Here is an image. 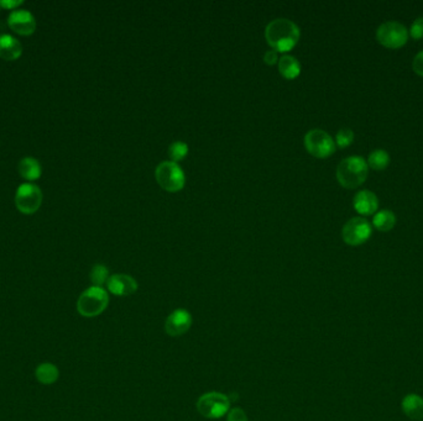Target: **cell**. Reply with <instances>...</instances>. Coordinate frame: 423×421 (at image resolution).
<instances>
[{"label": "cell", "instance_id": "obj_1", "mask_svg": "<svg viewBox=\"0 0 423 421\" xmlns=\"http://www.w3.org/2000/svg\"><path fill=\"white\" fill-rule=\"evenodd\" d=\"M301 31L290 19L278 18L270 21L265 29V37L275 51L286 52L300 40Z\"/></svg>", "mask_w": 423, "mask_h": 421}, {"label": "cell", "instance_id": "obj_2", "mask_svg": "<svg viewBox=\"0 0 423 421\" xmlns=\"http://www.w3.org/2000/svg\"><path fill=\"white\" fill-rule=\"evenodd\" d=\"M369 166L362 156H349L339 163L337 180L342 187L354 189L360 187L367 181Z\"/></svg>", "mask_w": 423, "mask_h": 421}, {"label": "cell", "instance_id": "obj_3", "mask_svg": "<svg viewBox=\"0 0 423 421\" xmlns=\"http://www.w3.org/2000/svg\"><path fill=\"white\" fill-rule=\"evenodd\" d=\"M109 304V295L102 287H91L79 295L77 312L85 318H94L103 313Z\"/></svg>", "mask_w": 423, "mask_h": 421}, {"label": "cell", "instance_id": "obj_4", "mask_svg": "<svg viewBox=\"0 0 423 421\" xmlns=\"http://www.w3.org/2000/svg\"><path fill=\"white\" fill-rule=\"evenodd\" d=\"M197 410L207 419H219L229 413L230 399L223 393L209 391L200 397Z\"/></svg>", "mask_w": 423, "mask_h": 421}, {"label": "cell", "instance_id": "obj_5", "mask_svg": "<svg viewBox=\"0 0 423 421\" xmlns=\"http://www.w3.org/2000/svg\"><path fill=\"white\" fill-rule=\"evenodd\" d=\"M156 181L167 192H178L185 186V172L172 161H165L156 167Z\"/></svg>", "mask_w": 423, "mask_h": 421}, {"label": "cell", "instance_id": "obj_6", "mask_svg": "<svg viewBox=\"0 0 423 421\" xmlns=\"http://www.w3.org/2000/svg\"><path fill=\"white\" fill-rule=\"evenodd\" d=\"M409 30L399 21H386L378 28L376 40L387 48H400L409 40Z\"/></svg>", "mask_w": 423, "mask_h": 421}, {"label": "cell", "instance_id": "obj_7", "mask_svg": "<svg viewBox=\"0 0 423 421\" xmlns=\"http://www.w3.org/2000/svg\"><path fill=\"white\" fill-rule=\"evenodd\" d=\"M305 146L309 153L317 158H326L336 151V141L329 133L320 129L309 130L305 135Z\"/></svg>", "mask_w": 423, "mask_h": 421}, {"label": "cell", "instance_id": "obj_8", "mask_svg": "<svg viewBox=\"0 0 423 421\" xmlns=\"http://www.w3.org/2000/svg\"><path fill=\"white\" fill-rule=\"evenodd\" d=\"M373 228L365 217H351L342 229V237L349 246H359L369 240Z\"/></svg>", "mask_w": 423, "mask_h": 421}, {"label": "cell", "instance_id": "obj_9", "mask_svg": "<svg viewBox=\"0 0 423 421\" xmlns=\"http://www.w3.org/2000/svg\"><path fill=\"white\" fill-rule=\"evenodd\" d=\"M43 204V192L41 189L31 184L24 183L17 189L15 193V205L19 211L23 214H34Z\"/></svg>", "mask_w": 423, "mask_h": 421}, {"label": "cell", "instance_id": "obj_10", "mask_svg": "<svg viewBox=\"0 0 423 421\" xmlns=\"http://www.w3.org/2000/svg\"><path fill=\"white\" fill-rule=\"evenodd\" d=\"M192 326V315L186 309H176L165 321V331L172 337L185 335Z\"/></svg>", "mask_w": 423, "mask_h": 421}, {"label": "cell", "instance_id": "obj_11", "mask_svg": "<svg viewBox=\"0 0 423 421\" xmlns=\"http://www.w3.org/2000/svg\"><path fill=\"white\" fill-rule=\"evenodd\" d=\"M8 25L19 35L28 36L37 30V20L28 10H12L8 17Z\"/></svg>", "mask_w": 423, "mask_h": 421}, {"label": "cell", "instance_id": "obj_12", "mask_svg": "<svg viewBox=\"0 0 423 421\" xmlns=\"http://www.w3.org/2000/svg\"><path fill=\"white\" fill-rule=\"evenodd\" d=\"M107 287L112 294L116 296H127L134 294L138 290V282L129 274L118 273L109 277Z\"/></svg>", "mask_w": 423, "mask_h": 421}, {"label": "cell", "instance_id": "obj_13", "mask_svg": "<svg viewBox=\"0 0 423 421\" xmlns=\"http://www.w3.org/2000/svg\"><path fill=\"white\" fill-rule=\"evenodd\" d=\"M353 206L360 215H373L379 208V200L376 194L370 191H360L354 195Z\"/></svg>", "mask_w": 423, "mask_h": 421}, {"label": "cell", "instance_id": "obj_14", "mask_svg": "<svg viewBox=\"0 0 423 421\" xmlns=\"http://www.w3.org/2000/svg\"><path fill=\"white\" fill-rule=\"evenodd\" d=\"M401 409L409 419L423 420V398L418 394H407L401 403Z\"/></svg>", "mask_w": 423, "mask_h": 421}, {"label": "cell", "instance_id": "obj_15", "mask_svg": "<svg viewBox=\"0 0 423 421\" xmlns=\"http://www.w3.org/2000/svg\"><path fill=\"white\" fill-rule=\"evenodd\" d=\"M23 54V46L15 37L0 35V58L6 61L18 60Z\"/></svg>", "mask_w": 423, "mask_h": 421}, {"label": "cell", "instance_id": "obj_16", "mask_svg": "<svg viewBox=\"0 0 423 421\" xmlns=\"http://www.w3.org/2000/svg\"><path fill=\"white\" fill-rule=\"evenodd\" d=\"M19 173L28 181H37L41 175V164L34 157H24L18 166Z\"/></svg>", "mask_w": 423, "mask_h": 421}, {"label": "cell", "instance_id": "obj_17", "mask_svg": "<svg viewBox=\"0 0 423 421\" xmlns=\"http://www.w3.org/2000/svg\"><path fill=\"white\" fill-rule=\"evenodd\" d=\"M278 71L285 78H296L301 72V65L295 56L285 54L281 58H278Z\"/></svg>", "mask_w": 423, "mask_h": 421}, {"label": "cell", "instance_id": "obj_18", "mask_svg": "<svg viewBox=\"0 0 423 421\" xmlns=\"http://www.w3.org/2000/svg\"><path fill=\"white\" fill-rule=\"evenodd\" d=\"M35 377L43 385H54L60 377V372H59V368L52 363H43L37 368Z\"/></svg>", "mask_w": 423, "mask_h": 421}, {"label": "cell", "instance_id": "obj_19", "mask_svg": "<svg viewBox=\"0 0 423 421\" xmlns=\"http://www.w3.org/2000/svg\"><path fill=\"white\" fill-rule=\"evenodd\" d=\"M396 224V215L391 210H380L375 213L373 225L379 231H390Z\"/></svg>", "mask_w": 423, "mask_h": 421}, {"label": "cell", "instance_id": "obj_20", "mask_svg": "<svg viewBox=\"0 0 423 421\" xmlns=\"http://www.w3.org/2000/svg\"><path fill=\"white\" fill-rule=\"evenodd\" d=\"M390 163V156L385 150H375L368 157V166L375 171L386 169Z\"/></svg>", "mask_w": 423, "mask_h": 421}, {"label": "cell", "instance_id": "obj_21", "mask_svg": "<svg viewBox=\"0 0 423 421\" xmlns=\"http://www.w3.org/2000/svg\"><path fill=\"white\" fill-rule=\"evenodd\" d=\"M109 271L108 268L104 265L93 266L91 271V281L94 287H102L104 283L108 282Z\"/></svg>", "mask_w": 423, "mask_h": 421}, {"label": "cell", "instance_id": "obj_22", "mask_svg": "<svg viewBox=\"0 0 423 421\" xmlns=\"http://www.w3.org/2000/svg\"><path fill=\"white\" fill-rule=\"evenodd\" d=\"M187 144H185L182 141H176L169 146V156L172 162L177 163L178 161H182L185 157L187 156Z\"/></svg>", "mask_w": 423, "mask_h": 421}, {"label": "cell", "instance_id": "obj_23", "mask_svg": "<svg viewBox=\"0 0 423 421\" xmlns=\"http://www.w3.org/2000/svg\"><path fill=\"white\" fill-rule=\"evenodd\" d=\"M353 141H354V133L349 127L340 129L336 136V144L340 149L348 147L349 144H353Z\"/></svg>", "mask_w": 423, "mask_h": 421}, {"label": "cell", "instance_id": "obj_24", "mask_svg": "<svg viewBox=\"0 0 423 421\" xmlns=\"http://www.w3.org/2000/svg\"><path fill=\"white\" fill-rule=\"evenodd\" d=\"M410 36L413 40H421L423 39V17L416 19L411 25V29H410Z\"/></svg>", "mask_w": 423, "mask_h": 421}, {"label": "cell", "instance_id": "obj_25", "mask_svg": "<svg viewBox=\"0 0 423 421\" xmlns=\"http://www.w3.org/2000/svg\"><path fill=\"white\" fill-rule=\"evenodd\" d=\"M227 421H248V416L244 410L240 408H234V409L229 410Z\"/></svg>", "mask_w": 423, "mask_h": 421}, {"label": "cell", "instance_id": "obj_26", "mask_svg": "<svg viewBox=\"0 0 423 421\" xmlns=\"http://www.w3.org/2000/svg\"><path fill=\"white\" fill-rule=\"evenodd\" d=\"M412 69L413 72L417 73L418 76L423 77V50L418 52L412 61Z\"/></svg>", "mask_w": 423, "mask_h": 421}, {"label": "cell", "instance_id": "obj_27", "mask_svg": "<svg viewBox=\"0 0 423 421\" xmlns=\"http://www.w3.org/2000/svg\"><path fill=\"white\" fill-rule=\"evenodd\" d=\"M264 61H265V63H267V65H274V63H276L278 61V52H276L275 50L267 51L265 56H264Z\"/></svg>", "mask_w": 423, "mask_h": 421}, {"label": "cell", "instance_id": "obj_28", "mask_svg": "<svg viewBox=\"0 0 423 421\" xmlns=\"http://www.w3.org/2000/svg\"><path fill=\"white\" fill-rule=\"evenodd\" d=\"M23 0H0V6L6 9H15L17 6H21Z\"/></svg>", "mask_w": 423, "mask_h": 421}]
</instances>
